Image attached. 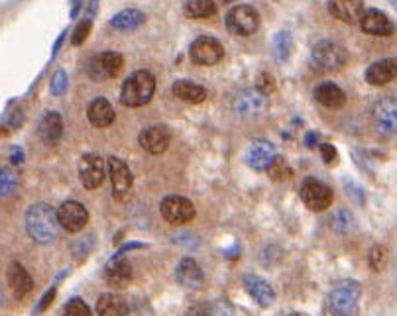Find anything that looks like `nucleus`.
I'll use <instances>...</instances> for the list:
<instances>
[{"mask_svg": "<svg viewBox=\"0 0 397 316\" xmlns=\"http://www.w3.org/2000/svg\"><path fill=\"white\" fill-rule=\"evenodd\" d=\"M104 277L108 281L110 287L124 289L130 281H132V267L130 261L124 259L120 254H117L115 258L110 259L104 267Z\"/></svg>", "mask_w": 397, "mask_h": 316, "instance_id": "f3484780", "label": "nucleus"}, {"mask_svg": "<svg viewBox=\"0 0 397 316\" xmlns=\"http://www.w3.org/2000/svg\"><path fill=\"white\" fill-rule=\"evenodd\" d=\"M106 169H108V177H110V185H112V195L118 201H126L130 191H132L134 177L126 161L120 158H108L106 161Z\"/></svg>", "mask_w": 397, "mask_h": 316, "instance_id": "6e6552de", "label": "nucleus"}, {"mask_svg": "<svg viewBox=\"0 0 397 316\" xmlns=\"http://www.w3.org/2000/svg\"><path fill=\"white\" fill-rule=\"evenodd\" d=\"M224 2H230V0H224Z\"/></svg>", "mask_w": 397, "mask_h": 316, "instance_id": "4d7b16f0", "label": "nucleus"}, {"mask_svg": "<svg viewBox=\"0 0 397 316\" xmlns=\"http://www.w3.org/2000/svg\"><path fill=\"white\" fill-rule=\"evenodd\" d=\"M267 173L274 181H289L293 177V169L287 165V161L278 156V158L272 161V165L267 167Z\"/></svg>", "mask_w": 397, "mask_h": 316, "instance_id": "473e14b6", "label": "nucleus"}, {"mask_svg": "<svg viewBox=\"0 0 397 316\" xmlns=\"http://www.w3.org/2000/svg\"><path fill=\"white\" fill-rule=\"evenodd\" d=\"M171 93L176 95L177 99L185 102H193V104H199L206 99L205 86L197 85L193 81H176L171 86Z\"/></svg>", "mask_w": 397, "mask_h": 316, "instance_id": "c85d7f7f", "label": "nucleus"}, {"mask_svg": "<svg viewBox=\"0 0 397 316\" xmlns=\"http://www.w3.org/2000/svg\"><path fill=\"white\" fill-rule=\"evenodd\" d=\"M176 279L179 285L185 289H199L205 283V274L201 269V265L193 258H183L177 263Z\"/></svg>", "mask_w": 397, "mask_h": 316, "instance_id": "a211bd4d", "label": "nucleus"}, {"mask_svg": "<svg viewBox=\"0 0 397 316\" xmlns=\"http://www.w3.org/2000/svg\"><path fill=\"white\" fill-rule=\"evenodd\" d=\"M385 259H387V254H385V247L382 245H374L372 250H370V267L374 269V271H382L383 267H385Z\"/></svg>", "mask_w": 397, "mask_h": 316, "instance_id": "c9c22d12", "label": "nucleus"}, {"mask_svg": "<svg viewBox=\"0 0 397 316\" xmlns=\"http://www.w3.org/2000/svg\"><path fill=\"white\" fill-rule=\"evenodd\" d=\"M97 313L99 316H130V304L118 295L104 293L97 301Z\"/></svg>", "mask_w": 397, "mask_h": 316, "instance_id": "bb28decb", "label": "nucleus"}, {"mask_svg": "<svg viewBox=\"0 0 397 316\" xmlns=\"http://www.w3.org/2000/svg\"><path fill=\"white\" fill-rule=\"evenodd\" d=\"M71 18H77L79 14V10H81V6H83V0H71Z\"/></svg>", "mask_w": 397, "mask_h": 316, "instance_id": "8fccbe9b", "label": "nucleus"}, {"mask_svg": "<svg viewBox=\"0 0 397 316\" xmlns=\"http://www.w3.org/2000/svg\"><path fill=\"white\" fill-rule=\"evenodd\" d=\"M291 51H293V38L287 29H281L272 40V53H274L276 61L285 63L291 58Z\"/></svg>", "mask_w": 397, "mask_h": 316, "instance_id": "c756f323", "label": "nucleus"}, {"mask_svg": "<svg viewBox=\"0 0 397 316\" xmlns=\"http://www.w3.org/2000/svg\"><path fill=\"white\" fill-rule=\"evenodd\" d=\"M213 316H232V308L226 304V302H221L219 306H215V313Z\"/></svg>", "mask_w": 397, "mask_h": 316, "instance_id": "49530a36", "label": "nucleus"}, {"mask_svg": "<svg viewBox=\"0 0 397 316\" xmlns=\"http://www.w3.org/2000/svg\"><path fill=\"white\" fill-rule=\"evenodd\" d=\"M67 85H69L67 73L63 71V69H58V71L53 73V77H51L49 90H51V95H53V97H61V95L67 90Z\"/></svg>", "mask_w": 397, "mask_h": 316, "instance_id": "f704fd0d", "label": "nucleus"}, {"mask_svg": "<svg viewBox=\"0 0 397 316\" xmlns=\"http://www.w3.org/2000/svg\"><path fill=\"white\" fill-rule=\"evenodd\" d=\"M291 316H307V315H301V313H295V315H291Z\"/></svg>", "mask_w": 397, "mask_h": 316, "instance_id": "5fc2aeb1", "label": "nucleus"}, {"mask_svg": "<svg viewBox=\"0 0 397 316\" xmlns=\"http://www.w3.org/2000/svg\"><path fill=\"white\" fill-rule=\"evenodd\" d=\"M319 149H321V156H323L324 163H333V161L337 159V149H335V145L323 144L319 145Z\"/></svg>", "mask_w": 397, "mask_h": 316, "instance_id": "37998d69", "label": "nucleus"}, {"mask_svg": "<svg viewBox=\"0 0 397 316\" xmlns=\"http://www.w3.org/2000/svg\"><path fill=\"white\" fill-rule=\"evenodd\" d=\"M344 187H346V191H348V197L352 195L354 201H358V202L364 201V193H362V189L358 187L356 183L348 181V179H344Z\"/></svg>", "mask_w": 397, "mask_h": 316, "instance_id": "79ce46f5", "label": "nucleus"}, {"mask_svg": "<svg viewBox=\"0 0 397 316\" xmlns=\"http://www.w3.org/2000/svg\"><path fill=\"white\" fill-rule=\"evenodd\" d=\"M8 285L14 291L16 297H24L34 289L32 275L26 271V267L22 263H18V261L10 263V267H8Z\"/></svg>", "mask_w": 397, "mask_h": 316, "instance_id": "a878e982", "label": "nucleus"}, {"mask_svg": "<svg viewBox=\"0 0 397 316\" xmlns=\"http://www.w3.org/2000/svg\"><path fill=\"white\" fill-rule=\"evenodd\" d=\"M93 238L91 236H87V238H83V240H77L73 245V254L75 258L77 259H83L85 256L88 254V250H91V245H93V242H91Z\"/></svg>", "mask_w": 397, "mask_h": 316, "instance_id": "58836bf2", "label": "nucleus"}, {"mask_svg": "<svg viewBox=\"0 0 397 316\" xmlns=\"http://www.w3.org/2000/svg\"><path fill=\"white\" fill-rule=\"evenodd\" d=\"M226 28L234 36H252L260 28V14L256 12V8H252L248 4L234 6L226 14Z\"/></svg>", "mask_w": 397, "mask_h": 316, "instance_id": "423d86ee", "label": "nucleus"}, {"mask_svg": "<svg viewBox=\"0 0 397 316\" xmlns=\"http://www.w3.org/2000/svg\"><path fill=\"white\" fill-rule=\"evenodd\" d=\"M115 116L117 114H115L112 104L106 101V99H103V97L95 99V101L88 104L87 118L95 128H108V126L115 122Z\"/></svg>", "mask_w": 397, "mask_h": 316, "instance_id": "4be33fe9", "label": "nucleus"}, {"mask_svg": "<svg viewBox=\"0 0 397 316\" xmlns=\"http://www.w3.org/2000/svg\"><path fill=\"white\" fill-rule=\"evenodd\" d=\"M360 295H362V287L356 281L352 279L339 281L326 299V308L330 316H358Z\"/></svg>", "mask_w": 397, "mask_h": 316, "instance_id": "f03ea898", "label": "nucleus"}, {"mask_svg": "<svg viewBox=\"0 0 397 316\" xmlns=\"http://www.w3.org/2000/svg\"><path fill=\"white\" fill-rule=\"evenodd\" d=\"M63 316H91V308L83 299H71L65 306Z\"/></svg>", "mask_w": 397, "mask_h": 316, "instance_id": "e433bc0d", "label": "nucleus"}, {"mask_svg": "<svg viewBox=\"0 0 397 316\" xmlns=\"http://www.w3.org/2000/svg\"><path fill=\"white\" fill-rule=\"evenodd\" d=\"M372 122L380 136L383 138L394 136L397 132V99L383 97L376 102L372 108Z\"/></svg>", "mask_w": 397, "mask_h": 316, "instance_id": "39448f33", "label": "nucleus"}, {"mask_svg": "<svg viewBox=\"0 0 397 316\" xmlns=\"http://www.w3.org/2000/svg\"><path fill=\"white\" fill-rule=\"evenodd\" d=\"M56 287H51L47 293H45L44 297H42V301H40V304H38V308H36V313H44L45 308L53 302V299H56Z\"/></svg>", "mask_w": 397, "mask_h": 316, "instance_id": "c03bdc74", "label": "nucleus"}, {"mask_svg": "<svg viewBox=\"0 0 397 316\" xmlns=\"http://www.w3.org/2000/svg\"><path fill=\"white\" fill-rule=\"evenodd\" d=\"M301 201L305 202V206L309 210H326L333 204V191L330 187H326L324 183L317 181V179H307L301 185Z\"/></svg>", "mask_w": 397, "mask_h": 316, "instance_id": "9d476101", "label": "nucleus"}, {"mask_svg": "<svg viewBox=\"0 0 397 316\" xmlns=\"http://www.w3.org/2000/svg\"><path fill=\"white\" fill-rule=\"evenodd\" d=\"M0 302H2V291H0Z\"/></svg>", "mask_w": 397, "mask_h": 316, "instance_id": "6e6d98bb", "label": "nucleus"}, {"mask_svg": "<svg viewBox=\"0 0 397 316\" xmlns=\"http://www.w3.org/2000/svg\"><path fill=\"white\" fill-rule=\"evenodd\" d=\"M224 58V47L219 40L210 36L197 38L191 45V59L197 65H217Z\"/></svg>", "mask_w": 397, "mask_h": 316, "instance_id": "9b49d317", "label": "nucleus"}, {"mask_svg": "<svg viewBox=\"0 0 397 316\" xmlns=\"http://www.w3.org/2000/svg\"><path fill=\"white\" fill-rule=\"evenodd\" d=\"M213 313H215V308L210 304L197 302V304H193L191 308L187 311V316H213Z\"/></svg>", "mask_w": 397, "mask_h": 316, "instance_id": "ea45409f", "label": "nucleus"}, {"mask_svg": "<svg viewBox=\"0 0 397 316\" xmlns=\"http://www.w3.org/2000/svg\"><path fill=\"white\" fill-rule=\"evenodd\" d=\"M260 79H262V83H260V85L256 86L258 90H262L264 95H267L269 90H274V79H272L269 75H265V73H264V75H262Z\"/></svg>", "mask_w": 397, "mask_h": 316, "instance_id": "a18cd8bd", "label": "nucleus"}, {"mask_svg": "<svg viewBox=\"0 0 397 316\" xmlns=\"http://www.w3.org/2000/svg\"><path fill=\"white\" fill-rule=\"evenodd\" d=\"M156 93V77L149 71H136L132 73L120 90V102L124 106L138 108L152 101Z\"/></svg>", "mask_w": 397, "mask_h": 316, "instance_id": "7ed1b4c3", "label": "nucleus"}, {"mask_svg": "<svg viewBox=\"0 0 397 316\" xmlns=\"http://www.w3.org/2000/svg\"><path fill=\"white\" fill-rule=\"evenodd\" d=\"M366 81L374 86H383L397 79V58H387L374 61L366 69Z\"/></svg>", "mask_w": 397, "mask_h": 316, "instance_id": "aec40b11", "label": "nucleus"}, {"mask_svg": "<svg viewBox=\"0 0 397 316\" xmlns=\"http://www.w3.org/2000/svg\"><path fill=\"white\" fill-rule=\"evenodd\" d=\"M104 175H106V165L99 156L95 154H85L79 163V179L83 183V187L93 191L103 185Z\"/></svg>", "mask_w": 397, "mask_h": 316, "instance_id": "f8f14e48", "label": "nucleus"}, {"mask_svg": "<svg viewBox=\"0 0 397 316\" xmlns=\"http://www.w3.org/2000/svg\"><path fill=\"white\" fill-rule=\"evenodd\" d=\"M328 12L344 24H360L366 6L362 0H328Z\"/></svg>", "mask_w": 397, "mask_h": 316, "instance_id": "dca6fc26", "label": "nucleus"}, {"mask_svg": "<svg viewBox=\"0 0 397 316\" xmlns=\"http://www.w3.org/2000/svg\"><path fill=\"white\" fill-rule=\"evenodd\" d=\"M313 97L319 104H323L326 108H340L344 102H346V95L339 85L335 83H321V85L315 86L313 90Z\"/></svg>", "mask_w": 397, "mask_h": 316, "instance_id": "393cba45", "label": "nucleus"}, {"mask_svg": "<svg viewBox=\"0 0 397 316\" xmlns=\"http://www.w3.org/2000/svg\"><path fill=\"white\" fill-rule=\"evenodd\" d=\"M6 122H8V126H10V128H18V126L24 122V112H22V108H14V110H10L8 116H6Z\"/></svg>", "mask_w": 397, "mask_h": 316, "instance_id": "a19ab883", "label": "nucleus"}, {"mask_svg": "<svg viewBox=\"0 0 397 316\" xmlns=\"http://www.w3.org/2000/svg\"><path fill=\"white\" fill-rule=\"evenodd\" d=\"M63 38H65V32L59 36L58 40H56V43H53V49H51V58H56V53H58V49H59V45H61V42H63Z\"/></svg>", "mask_w": 397, "mask_h": 316, "instance_id": "3c124183", "label": "nucleus"}, {"mask_svg": "<svg viewBox=\"0 0 397 316\" xmlns=\"http://www.w3.org/2000/svg\"><path fill=\"white\" fill-rule=\"evenodd\" d=\"M267 106V99L262 90L258 88H246L242 93L236 95L234 102H232V110L238 116H258L262 114Z\"/></svg>", "mask_w": 397, "mask_h": 316, "instance_id": "4468645a", "label": "nucleus"}, {"mask_svg": "<svg viewBox=\"0 0 397 316\" xmlns=\"http://www.w3.org/2000/svg\"><path fill=\"white\" fill-rule=\"evenodd\" d=\"M311 59H313V65L321 71H339L348 61V51L339 42L321 40L319 43H315Z\"/></svg>", "mask_w": 397, "mask_h": 316, "instance_id": "20e7f679", "label": "nucleus"}, {"mask_svg": "<svg viewBox=\"0 0 397 316\" xmlns=\"http://www.w3.org/2000/svg\"><path fill=\"white\" fill-rule=\"evenodd\" d=\"M18 187V177L12 169L0 167V197H10L14 195Z\"/></svg>", "mask_w": 397, "mask_h": 316, "instance_id": "72a5a7b5", "label": "nucleus"}, {"mask_svg": "<svg viewBox=\"0 0 397 316\" xmlns=\"http://www.w3.org/2000/svg\"><path fill=\"white\" fill-rule=\"evenodd\" d=\"M330 226H333V230L340 232V234H346V232L354 230V226H356V220H354V216L350 210H346V208H340L337 210L333 218H330Z\"/></svg>", "mask_w": 397, "mask_h": 316, "instance_id": "2f4dec72", "label": "nucleus"}, {"mask_svg": "<svg viewBox=\"0 0 397 316\" xmlns=\"http://www.w3.org/2000/svg\"><path fill=\"white\" fill-rule=\"evenodd\" d=\"M160 212L169 224H187L195 218V206L185 197L169 195L160 204Z\"/></svg>", "mask_w": 397, "mask_h": 316, "instance_id": "1a4fd4ad", "label": "nucleus"}, {"mask_svg": "<svg viewBox=\"0 0 397 316\" xmlns=\"http://www.w3.org/2000/svg\"><path fill=\"white\" fill-rule=\"evenodd\" d=\"M63 136V118L59 112H45L40 122V138L45 145H56Z\"/></svg>", "mask_w": 397, "mask_h": 316, "instance_id": "b1692460", "label": "nucleus"}, {"mask_svg": "<svg viewBox=\"0 0 397 316\" xmlns=\"http://www.w3.org/2000/svg\"><path fill=\"white\" fill-rule=\"evenodd\" d=\"M138 142L147 154H163L171 142V130L163 124H154V126L140 132Z\"/></svg>", "mask_w": 397, "mask_h": 316, "instance_id": "2eb2a0df", "label": "nucleus"}, {"mask_svg": "<svg viewBox=\"0 0 397 316\" xmlns=\"http://www.w3.org/2000/svg\"><path fill=\"white\" fill-rule=\"evenodd\" d=\"M124 59L117 51H103L87 61V75L93 81H106L117 77L122 69Z\"/></svg>", "mask_w": 397, "mask_h": 316, "instance_id": "0eeeda50", "label": "nucleus"}, {"mask_svg": "<svg viewBox=\"0 0 397 316\" xmlns=\"http://www.w3.org/2000/svg\"><path fill=\"white\" fill-rule=\"evenodd\" d=\"M183 10L189 18H210L217 14V4L213 0H185Z\"/></svg>", "mask_w": 397, "mask_h": 316, "instance_id": "7c9ffc66", "label": "nucleus"}, {"mask_svg": "<svg viewBox=\"0 0 397 316\" xmlns=\"http://www.w3.org/2000/svg\"><path fill=\"white\" fill-rule=\"evenodd\" d=\"M91 26H93V22H91V18H85V20H81L79 24H77V28L73 32V45H83V42L88 38V32H91Z\"/></svg>", "mask_w": 397, "mask_h": 316, "instance_id": "4c0bfd02", "label": "nucleus"}, {"mask_svg": "<svg viewBox=\"0 0 397 316\" xmlns=\"http://www.w3.org/2000/svg\"><path fill=\"white\" fill-rule=\"evenodd\" d=\"M144 22H146V14H144L142 10H138V8H126V10H122V12L112 16L110 26L118 29V32H134V29H138L140 26H144Z\"/></svg>", "mask_w": 397, "mask_h": 316, "instance_id": "cd10ccee", "label": "nucleus"}, {"mask_svg": "<svg viewBox=\"0 0 397 316\" xmlns=\"http://www.w3.org/2000/svg\"><path fill=\"white\" fill-rule=\"evenodd\" d=\"M392 4H394V8L397 10V0H392Z\"/></svg>", "mask_w": 397, "mask_h": 316, "instance_id": "864d4df0", "label": "nucleus"}, {"mask_svg": "<svg viewBox=\"0 0 397 316\" xmlns=\"http://www.w3.org/2000/svg\"><path fill=\"white\" fill-rule=\"evenodd\" d=\"M360 28L370 36H392L394 34V22L382 10L366 8V12L360 20Z\"/></svg>", "mask_w": 397, "mask_h": 316, "instance_id": "412c9836", "label": "nucleus"}, {"mask_svg": "<svg viewBox=\"0 0 397 316\" xmlns=\"http://www.w3.org/2000/svg\"><path fill=\"white\" fill-rule=\"evenodd\" d=\"M244 287L250 293V297L258 302L260 306H269L274 299H276V293L272 285L264 281L262 277H256V275H246L244 277Z\"/></svg>", "mask_w": 397, "mask_h": 316, "instance_id": "5701e85b", "label": "nucleus"}, {"mask_svg": "<svg viewBox=\"0 0 397 316\" xmlns=\"http://www.w3.org/2000/svg\"><path fill=\"white\" fill-rule=\"evenodd\" d=\"M97 6H99V0H91V2H88V18H91V16H95V12H97Z\"/></svg>", "mask_w": 397, "mask_h": 316, "instance_id": "603ef678", "label": "nucleus"}, {"mask_svg": "<svg viewBox=\"0 0 397 316\" xmlns=\"http://www.w3.org/2000/svg\"><path fill=\"white\" fill-rule=\"evenodd\" d=\"M12 163H14V165H18V163H22V161H24V151H22V149H20V147H14V151H12Z\"/></svg>", "mask_w": 397, "mask_h": 316, "instance_id": "09e8293b", "label": "nucleus"}, {"mask_svg": "<svg viewBox=\"0 0 397 316\" xmlns=\"http://www.w3.org/2000/svg\"><path fill=\"white\" fill-rule=\"evenodd\" d=\"M58 210L47 202H36L26 212V230L36 244H51L59 236Z\"/></svg>", "mask_w": 397, "mask_h": 316, "instance_id": "f257e3e1", "label": "nucleus"}, {"mask_svg": "<svg viewBox=\"0 0 397 316\" xmlns=\"http://www.w3.org/2000/svg\"><path fill=\"white\" fill-rule=\"evenodd\" d=\"M59 226L67 232H81L88 222V210L77 201L63 202L58 208Z\"/></svg>", "mask_w": 397, "mask_h": 316, "instance_id": "ddd939ff", "label": "nucleus"}, {"mask_svg": "<svg viewBox=\"0 0 397 316\" xmlns=\"http://www.w3.org/2000/svg\"><path fill=\"white\" fill-rule=\"evenodd\" d=\"M278 158L274 144L265 142V140H256L254 144L248 147L246 151V163L256 171H264L272 165V161Z\"/></svg>", "mask_w": 397, "mask_h": 316, "instance_id": "6ab92c4d", "label": "nucleus"}, {"mask_svg": "<svg viewBox=\"0 0 397 316\" xmlns=\"http://www.w3.org/2000/svg\"><path fill=\"white\" fill-rule=\"evenodd\" d=\"M305 144L309 145V147H315V145L319 144V134H315V132H309V134L305 136Z\"/></svg>", "mask_w": 397, "mask_h": 316, "instance_id": "de8ad7c7", "label": "nucleus"}]
</instances>
